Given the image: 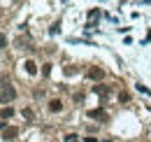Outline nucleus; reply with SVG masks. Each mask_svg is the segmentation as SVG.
<instances>
[{
    "mask_svg": "<svg viewBox=\"0 0 151 142\" xmlns=\"http://www.w3.org/2000/svg\"><path fill=\"white\" fill-rule=\"evenodd\" d=\"M5 47H7V35L0 33V49H5Z\"/></svg>",
    "mask_w": 151,
    "mask_h": 142,
    "instance_id": "12",
    "label": "nucleus"
},
{
    "mask_svg": "<svg viewBox=\"0 0 151 142\" xmlns=\"http://www.w3.org/2000/svg\"><path fill=\"white\" fill-rule=\"evenodd\" d=\"M23 117H26L28 121H33V119H35V112H33L30 107H26V109H23Z\"/></svg>",
    "mask_w": 151,
    "mask_h": 142,
    "instance_id": "8",
    "label": "nucleus"
},
{
    "mask_svg": "<svg viewBox=\"0 0 151 142\" xmlns=\"http://www.w3.org/2000/svg\"><path fill=\"white\" fill-rule=\"evenodd\" d=\"M17 135H19V128H17V126H7V128L2 130V140H7V142L14 140Z\"/></svg>",
    "mask_w": 151,
    "mask_h": 142,
    "instance_id": "3",
    "label": "nucleus"
},
{
    "mask_svg": "<svg viewBox=\"0 0 151 142\" xmlns=\"http://www.w3.org/2000/svg\"><path fill=\"white\" fill-rule=\"evenodd\" d=\"M0 117H2V119H12V117H14V109H12V107H2V109H0Z\"/></svg>",
    "mask_w": 151,
    "mask_h": 142,
    "instance_id": "7",
    "label": "nucleus"
},
{
    "mask_svg": "<svg viewBox=\"0 0 151 142\" xmlns=\"http://www.w3.org/2000/svg\"><path fill=\"white\" fill-rule=\"evenodd\" d=\"M17 98V89L12 86V84H5V89L0 93V103H9V100H14Z\"/></svg>",
    "mask_w": 151,
    "mask_h": 142,
    "instance_id": "1",
    "label": "nucleus"
},
{
    "mask_svg": "<svg viewBox=\"0 0 151 142\" xmlns=\"http://www.w3.org/2000/svg\"><path fill=\"white\" fill-rule=\"evenodd\" d=\"M88 117H91V119H102V121H107V119H109L105 109H88Z\"/></svg>",
    "mask_w": 151,
    "mask_h": 142,
    "instance_id": "4",
    "label": "nucleus"
},
{
    "mask_svg": "<svg viewBox=\"0 0 151 142\" xmlns=\"http://www.w3.org/2000/svg\"><path fill=\"white\" fill-rule=\"evenodd\" d=\"M23 65H26V72H28V75H35V72H37V63H35V61H26Z\"/></svg>",
    "mask_w": 151,
    "mask_h": 142,
    "instance_id": "6",
    "label": "nucleus"
},
{
    "mask_svg": "<svg viewBox=\"0 0 151 142\" xmlns=\"http://www.w3.org/2000/svg\"><path fill=\"white\" fill-rule=\"evenodd\" d=\"M86 75H88V79H93V82H100V79L105 77V70H102L100 65H91Z\"/></svg>",
    "mask_w": 151,
    "mask_h": 142,
    "instance_id": "2",
    "label": "nucleus"
},
{
    "mask_svg": "<svg viewBox=\"0 0 151 142\" xmlns=\"http://www.w3.org/2000/svg\"><path fill=\"white\" fill-rule=\"evenodd\" d=\"M107 86H100V84H98V86H95V93H98V96H107Z\"/></svg>",
    "mask_w": 151,
    "mask_h": 142,
    "instance_id": "9",
    "label": "nucleus"
},
{
    "mask_svg": "<svg viewBox=\"0 0 151 142\" xmlns=\"http://www.w3.org/2000/svg\"><path fill=\"white\" fill-rule=\"evenodd\" d=\"M84 142H98V138H93V135H88V138H84Z\"/></svg>",
    "mask_w": 151,
    "mask_h": 142,
    "instance_id": "14",
    "label": "nucleus"
},
{
    "mask_svg": "<svg viewBox=\"0 0 151 142\" xmlns=\"http://www.w3.org/2000/svg\"><path fill=\"white\" fill-rule=\"evenodd\" d=\"M84 100V93H75V103H81Z\"/></svg>",
    "mask_w": 151,
    "mask_h": 142,
    "instance_id": "13",
    "label": "nucleus"
},
{
    "mask_svg": "<svg viewBox=\"0 0 151 142\" xmlns=\"http://www.w3.org/2000/svg\"><path fill=\"white\" fill-rule=\"evenodd\" d=\"M49 72H51V65H49V63H44V65H42V75H44V77H49Z\"/></svg>",
    "mask_w": 151,
    "mask_h": 142,
    "instance_id": "10",
    "label": "nucleus"
},
{
    "mask_svg": "<svg viewBox=\"0 0 151 142\" xmlns=\"http://www.w3.org/2000/svg\"><path fill=\"white\" fill-rule=\"evenodd\" d=\"M119 100H121V103H128V100H130V96L123 91V93H119Z\"/></svg>",
    "mask_w": 151,
    "mask_h": 142,
    "instance_id": "11",
    "label": "nucleus"
},
{
    "mask_svg": "<svg viewBox=\"0 0 151 142\" xmlns=\"http://www.w3.org/2000/svg\"><path fill=\"white\" fill-rule=\"evenodd\" d=\"M49 109L56 114V112H60V109H63V103H60L58 98H54V100H49Z\"/></svg>",
    "mask_w": 151,
    "mask_h": 142,
    "instance_id": "5",
    "label": "nucleus"
}]
</instances>
